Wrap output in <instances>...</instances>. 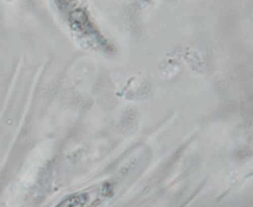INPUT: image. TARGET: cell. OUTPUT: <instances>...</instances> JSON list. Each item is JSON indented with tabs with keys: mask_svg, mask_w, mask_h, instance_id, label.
Listing matches in <instances>:
<instances>
[{
	"mask_svg": "<svg viewBox=\"0 0 253 207\" xmlns=\"http://www.w3.org/2000/svg\"><path fill=\"white\" fill-rule=\"evenodd\" d=\"M96 199H92L91 193H79L63 200L55 207H90Z\"/></svg>",
	"mask_w": 253,
	"mask_h": 207,
	"instance_id": "1",
	"label": "cell"
}]
</instances>
